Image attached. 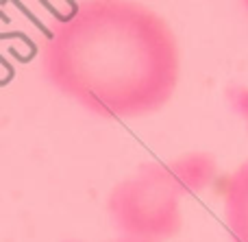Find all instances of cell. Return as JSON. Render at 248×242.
<instances>
[{
    "label": "cell",
    "instance_id": "1",
    "mask_svg": "<svg viewBox=\"0 0 248 242\" xmlns=\"http://www.w3.org/2000/svg\"><path fill=\"white\" fill-rule=\"evenodd\" d=\"M46 81L100 118L161 109L179 83V42L157 11L128 0H90L50 29Z\"/></svg>",
    "mask_w": 248,
    "mask_h": 242
},
{
    "label": "cell",
    "instance_id": "2",
    "mask_svg": "<svg viewBox=\"0 0 248 242\" xmlns=\"http://www.w3.org/2000/svg\"><path fill=\"white\" fill-rule=\"evenodd\" d=\"M218 164L209 153H185L176 160L141 164L107 199V214L122 238L163 242L183 227L181 201L201 194L216 179Z\"/></svg>",
    "mask_w": 248,
    "mask_h": 242
},
{
    "label": "cell",
    "instance_id": "3",
    "mask_svg": "<svg viewBox=\"0 0 248 242\" xmlns=\"http://www.w3.org/2000/svg\"><path fill=\"white\" fill-rule=\"evenodd\" d=\"M224 223L231 242H248V160L242 161L227 179Z\"/></svg>",
    "mask_w": 248,
    "mask_h": 242
},
{
    "label": "cell",
    "instance_id": "4",
    "mask_svg": "<svg viewBox=\"0 0 248 242\" xmlns=\"http://www.w3.org/2000/svg\"><path fill=\"white\" fill-rule=\"evenodd\" d=\"M227 98L231 107L240 113L248 125V87L246 85H231L227 90Z\"/></svg>",
    "mask_w": 248,
    "mask_h": 242
},
{
    "label": "cell",
    "instance_id": "5",
    "mask_svg": "<svg viewBox=\"0 0 248 242\" xmlns=\"http://www.w3.org/2000/svg\"><path fill=\"white\" fill-rule=\"evenodd\" d=\"M113 242H146V240H133V238H120V240H113Z\"/></svg>",
    "mask_w": 248,
    "mask_h": 242
},
{
    "label": "cell",
    "instance_id": "6",
    "mask_svg": "<svg viewBox=\"0 0 248 242\" xmlns=\"http://www.w3.org/2000/svg\"><path fill=\"white\" fill-rule=\"evenodd\" d=\"M242 7H244V9H246V13H248V0H246V2H242Z\"/></svg>",
    "mask_w": 248,
    "mask_h": 242
}]
</instances>
